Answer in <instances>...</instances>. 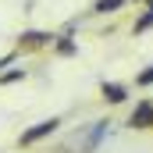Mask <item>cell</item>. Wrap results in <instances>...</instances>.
<instances>
[{
    "mask_svg": "<svg viewBox=\"0 0 153 153\" xmlns=\"http://www.w3.org/2000/svg\"><path fill=\"white\" fill-rule=\"evenodd\" d=\"M18 78H25V71H7L0 82H4V85H11V82H18Z\"/></svg>",
    "mask_w": 153,
    "mask_h": 153,
    "instance_id": "obj_9",
    "label": "cell"
},
{
    "mask_svg": "<svg viewBox=\"0 0 153 153\" xmlns=\"http://www.w3.org/2000/svg\"><path fill=\"white\" fill-rule=\"evenodd\" d=\"M22 39H25V46H46L53 36H50V32H25Z\"/></svg>",
    "mask_w": 153,
    "mask_h": 153,
    "instance_id": "obj_4",
    "label": "cell"
},
{
    "mask_svg": "<svg viewBox=\"0 0 153 153\" xmlns=\"http://www.w3.org/2000/svg\"><path fill=\"white\" fill-rule=\"evenodd\" d=\"M135 85H153V64H150V68H143V71L135 75Z\"/></svg>",
    "mask_w": 153,
    "mask_h": 153,
    "instance_id": "obj_8",
    "label": "cell"
},
{
    "mask_svg": "<svg viewBox=\"0 0 153 153\" xmlns=\"http://www.w3.org/2000/svg\"><path fill=\"white\" fill-rule=\"evenodd\" d=\"M57 53H61V57H75V53H78V46H75L68 36H64L61 43H57Z\"/></svg>",
    "mask_w": 153,
    "mask_h": 153,
    "instance_id": "obj_6",
    "label": "cell"
},
{
    "mask_svg": "<svg viewBox=\"0 0 153 153\" xmlns=\"http://www.w3.org/2000/svg\"><path fill=\"white\" fill-rule=\"evenodd\" d=\"M121 4H125V0H96V4H93V11H96V14H111V11L121 7Z\"/></svg>",
    "mask_w": 153,
    "mask_h": 153,
    "instance_id": "obj_5",
    "label": "cell"
},
{
    "mask_svg": "<svg viewBox=\"0 0 153 153\" xmlns=\"http://www.w3.org/2000/svg\"><path fill=\"white\" fill-rule=\"evenodd\" d=\"M100 93H103V100H107V103H125V96H128V89H125V85H117V82H103V85H100Z\"/></svg>",
    "mask_w": 153,
    "mask_h": 153,
    "instance_id": "obj_3",
    "label": "cell"
},
{
    "mask_svg": "<svg viewBox=\"0 0 153 153\" xmlns=\"http://www.w3.org/2000/svg\"><path fill=\"white\" fill-rule=\"evenodd\" d=\"M128 125H132V128H153V103H150V100H143V103L132 111Z\"/></svg>",
    "mask_w": 153,
    "mask_h": 153,
    "instance_id": "obj_2",
    "label": "cell"
},
{
    "mask_svg": "<svg viewBox=\"0 0 153 153\" xmlns=\"http://www.w3.org/2000/svg\"><path fill=\"white\" fill-rule=\"evenodd\" d=\"M57 117H46V121H36L32 128H25L22 135H18V146H32V143H39V139H46V135H53L57 132Z\"/></svg>",
    "mask_w": 153,
    "mask_h": 153,
    "instance_id": "obj_1",
    "label": "cell"
},
{
    "mask_svg": "<svg viewBox=\"0 0 153 153\" xmlns=\"http://www.w3.org/2000/svg\"><path fill=\"white\" fill-rule=\"evenodd\" d=\"M7 61H11V53H7V57H0V68H4V64H7Z\"/></svg>",
    "mask_w": 153,
    "mask_h": 153,
    "instance_id": "obj_10",
    "label": "cell"
},
{
    "mask_svg": "<svg viewBox=\"0 0 153 153\" xmlns=\"http://www.w3.org/2000/svg\"><path fill=\"white\" fill-rule=\"evenodd\" d=\"M150 25H153V7H150V11H143V18L135 22V32H146Z\"/></svg>",
    "mask_w": 153,
    "mask_h": 153,
    "instance_id": "obj_7",
    "label": "cell"
}]
</instances>
